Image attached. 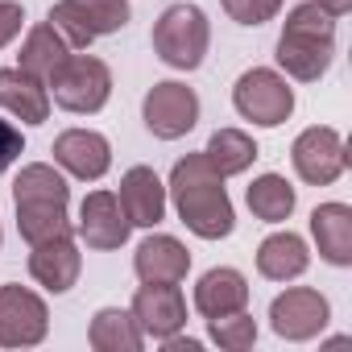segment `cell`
<instances>
[{
    "label": "cell",
    "instance_id": "cell-1",
    "mask_svg": "<svg viewBox=\"0 0 352 352\" xmlns=\"http://www.w3.org/2000/svg\"><path fill=\"white\" fill-rule=\"evenodd\" d=\"M170 199H174V212L179 220L204 236V241H224L232 236L236 228V212H232V199H228V187H224V174L204 157V153H187L174 162L170 170Z\"/></svg>",
    "mask_w": 352,
    "mask_h": 352
},
{
    "label": "cell",
    "instance_id": "cell-2",
    "mask_svg": "<svg viewBox=\"0 0 352 352\" xmlns=\"http://www.w3.org/2000/svg\"><path fill=\"white\" fill-rule=\"evenodd\" d=\"M13 204H17V232L25 245H42L50 236L71 232V187L50 162H30L21 166L13 183Z\"/></svg>",
    "mask_w": 352,
    "mask_h": 352
},
{
    "label": "cell",
    "instance_id": "cell-3",
    "mask_svg": "<svg viewBox=\"0 0 352 352\" xmlns=\"http://www.w3.org/2000/svg\"><path fill=\"white\" fill-rule=\"evenodd\" d=\"M278 67L298 79V83H315L327 75L331 58H336V17H327L315 0H302L286 13L282 38H278Z\"/></svg>",
    "mask_w": 352,
    "mask_h": 352
},
{
    "label": "cell",
    "instance_id": "cell-4",
    "mask_svg": "<svg viewBox=\"0 0 352 352\" xmlns=\"http://www.w3.org/2000/svg\"><path fill=\"white\" fill-rule=\"evenodd\" d=\"M212 46V21L199 5H170L153 21V54L174 71L204 67Z\"/></svg>",
    "mask_w": 352,
    "mask_h": 352
},
{
    "label": "cell",
    "instance_id": "cell-5",
    "mask_svg": "<svg viewBox=\"0 0 352 352\" xmlns=\"http://www.w3.org/2000/svg\"><path fill=\"white\" fill-rule=\"evenodd\" d=\"M46 91H50V100H54L58 108H67V112H75V116H91V112H100V108L108 104V96H112V71H108V63L96 58V54H71V58L58 67V75L46 83Z\"/></svg>",
    "mask_w": 352,
    "mask_h": 352
},
{
    "label": "cell",
    "instance_id": "cell-6",
    "mask_svg": "<svg viewBox=\"0 0 352 352\" xmlns=\"http://www.w3.org/2000/svg\"><path fill=\"white\" fill-rule=\"evenodd\" d=\"M129 0H58L46 21L67 38L71 50H87L96 38L120 34L129 25Z\"/></svg>",
    "mask_w": 352,
    "mask_h": 352
},
{
    "label": "cell",
    "instance_id": "cell-7",
    "mask_svg": "<svg viewBox=\"0 0 352 352\" xmlns=\"http://www.w3.org/2000/svg\"><path fill=\"white\" fill-rule=\"evenodd\" d=\"M232 108L253 120L257 129H278L290 120L294 112V87L286 83V75H278L274 67H253L236 79L232 87Z\"/></svg>",
    "mask_w": 352,
    "mask_h": 352
},
{
    "label": "cell",
    "instance_id": "cell-8",
    "mask_svg": "<svg viewBox=\"0 0 352 352\" xmlns=\"http://www.w3.org/2000/svg\"><path fill=\"white\" fill-rule=\"evenodd\" d=\"M141 116H145V129L157 141H179V137H187L199 124V96H195V87H187L179 79L153 83L145 91Z\"/></svg>",
    "mask_w": 352,
    "mask_h": 352
},
{
    "label": "cell",
    "instance_id": "cell-9",
    "mask_svg": "<svg viewBox=\"0 0 352 352\" xmlns=\"http://www.w3.org/2000/svg\"><path fill=\"white\" fill-rule=\"evenodd\" d=\"M290 162H294V174L311 187H331L340 174L348 170V149H344V137L331 129V124H311L294 137L290 145Z\"/></svg>",
    "mask_w": 352,
    "mask_h": 352
},
{
    "label": "cell",
    "instance_id": "cell-10",
    "mask_svg": "<svg viewBox=\"0 0 352 352\" xmlns=\"http://www.w3.org/2000/svg\"><path fill=\"white\" fill-rule=\"evenodd\" d=\"M50 331L46 298L30 286L5 282L0 286V348H34Z\"/></svg>",
    "mask_w": 352,
    "mask_h": 352
},
{
    "label": "cell",
    "instance_id": "cell-11",
    "mask_svg": "<svg viewBox=\"0 0 352 352\" xmlns=\"http://www.w3.org/2000/svg\"><path fill=\"white\" fill-rule=\"evenodd\" d=\"M331 319V307L319 290L311 286H290L286 294H278L270 302V327L290 340V344H302V340H315Z\"/></svg>",
    "mask_w": 352,
    "mask_h": 352
},
{
    "label": "cell",
    "instance_id": "cell-12",
    "mask_svg": "<svg viewBox=\"0 0 352 352\" xmlns=\"http://www.w3.org/2000/svg\"><path fill=\"white\" fill-rule=\"evenodd\" d=\"M129 311H133L137 327L145 336H153V340H166V336L187 327V298H183L179 282H145V286H137Z\"/></svg>",
    "mask_w": 352,
    "mask_h": 352
},
{
    "label": "cell",
    "instance_id": "cell-13",
    "mask_svg": "<svg viewBox=\"0 0 352 352\" xmlns=\"http://www.w3.org/2000/svg\"><path fill=\"white\" fill-rule=\"evenodd\" d=\"M75 232H79V241H83L87 249L112 253V249H120V245L129 241L133 224H129V216H124V208H120V199H116L112 191H87L83 204H79V224H75Z\"/></svg>",
    "mask_w": 352,
    "mask_h": 352
},
{
    "label": "cell",
    "instance_id": "cell-14",
    "mask_svg": "<svg viewBox=\"0 0 352 352\" xmlns=\"http://www.w3.org/2000/svg\"><path fill=\"white\" fill-rule=\"evenodd\" d=\"M50 153H54V162L67 174H75V179H83V183L104 179L108 166H112V145L96 129H67V133H58Z\"/></svg>",
    "mask_w": 352,
    "mask_h": 352
},
{
    "label": "cell",
    "instance_id": "cell-15",
    "mask_svg": "<svg viewBox=\"0 0 352 352\" xmlns=\"http://www.w3.org/2000/svg\"><path fill=\"white\" fill-rule=\"evenodd\" d=\"M30 274L38 286H46L50 294H67L75 282H79V270H83V253L75 245L71 232L63 236H50L42 245H30Z\"/></svg>",
    "mask_w": 352,
    "mask_h": 352
},
{
    "label": "cell",
    "instance_id": "cell-16",
    "mask_svg": "<svg viewBox=\"0 0 352 352\" xmlns=\"http://www.w3.org/2000/svg\"><path fill=\"white\" fill-rule=\"evenodd\" d=\"M116 199H120L133 228H157L166 220V187L153 174V166H129Z\"/></svg>",
    "mask_w": 352,
    "mask_h": 352
},
{
    "label": "cell",
    "instance_id": "cell-17",
    "mask_svg": "<svg viewBox=\"0 0 352 352\" xmlns=\"http://www.w3.org/2000/svg\"><path fill=\"white\" fill-rule=\"evenodd\" d=\"M133 270L141 282H183L191 274V253L183 241H174L166 232H153L137 245L133 253Z\"/></svg>",
    "mask_w": 352,
    "mask_h": 352
},
{
    "label": "cell",
    "instance_id": "cell-18",
    "mask_svg": "<svg viewBox=\"0 0 352 352\" xmlns=\"http://www.w3.org/2000/svg\"><path fill=\"white\" fill-rule=\"evenodd\" d=\"M311 236L327 265H352V208L348 204H319L311 212Z\"/></svg>",
    "mask_w": 352,
    "mask_h": 352
},
{
    "label": "cell",
    "instance_id": "cell-19",
    "mask_svg": "<svg viewBox=\"0 0 352 352\" xmlns=\"http://www.w3.org/2000/svg\"><path fill=\"white\" fill-rule=\"evenodd\" d=\"M0 108L13 112L25 124H46L50 120V91L21 67H0Z\"/></svg>",
    "mask_w": 352,
    "mask_h": 352
},
{
    "label": "cell",
    "instance_id": "cell-20",
    "mask_svg": "<svg viewBox=\"0 0 352 352\" xmlns=\"http://www.w3.org/2000/svg\"><path fill=\"white\" fill-rule=\"evenodd\" d=\"M249 307V282L241 270H208L199 282H195V311L204 319H216V315H232V311H245Z\"/></svg>",
    "mask_w": 352,
    "mask_h": 352
},
{
    "label": "cell",
    "instance_id": "cell-21",
    "mask_svg": "<svg viewBox=\"0 0 352 352\" xmlns=\"http://www.w3.org/2000/svg\"><path fill=\"white\" fill-rule=\"evenodd\" d=\"M311 265V249L298 232H270L261 245H257V274L270 278V282H290V278H302Z\"/></svg>",
    "mask_w": 352,
    "mask_h": 352
},
{
    "label": "cell",
    "instance_id": "cell-22",
    "mask_svg": "<svg viewBox=\"0 0 352 352\" xmlns=\"http://www.w3.org/2000/svg\"><path fill=\"white\" fill-rule=\"evenodd\" d=\"M71 54H75V50L67 46V38H63L50 21H42V25H34V30L25 34L21 54H17V67H21L25 75H34L38 83H50V79L58 75V67H63Z\"/></svg>",
    "mask_w": 352,
    "mask_h": 352
},
{
    "label": "cell",
    "instance_id": "cell-23",
    "mask_svg": "<svg viewBox=\"0 0 352 352\" xmlns=\"http://www.w3.org/2000/svg\"><path fill=\"white\" fill-rule=\"evenodd\" d=\"M87 344L96 352H141L145 348V331L137 327L133 311L104 307V311H96V319L87 327Z\"/></svg>",
    "mask_w": 352,
    "mask_h": 352
},
{
    "label": "cell",
    "instance_id": "cell-24",
    "mask_svg": "<svg viewBox=\"0 0 352 352\" xmlns=\"http://www.w3.org/2000/svg\"><path fill=\"white\" fill-rule=\"evenodd\" d=\"M245 199H249V212H253L257 220H265V224L290 220V212H294V204H298L294 187L282 179V174H261V179H253L249 191H245Z\"/></svg>",
    "mask_w": 352,
    "mask_h": 352
},
{
    "label": "cell",
    "instance_id": "cell-25",
    "mask_svg": "<svg viewBox=\"0 0 352 352\" xmlns=\"http://www.w3.org/2000/svg\"><path fill=\"white\" fill-rule=\"evenodd\" d=\"M204 157L224 174V179H232V174H245L257 162V141L249 133H241V129H216Z\"/></svg>",
    "mask_w": 352,
    "mask_h": 352
},
{
    "label": "cell",
    "instance_id": "cell-26",
    "mask_svg": "<svg viewBox=\"0 0 352 352\" xmlns=\"http://www.w3.org/2000/svg\"><path fill=\"white\" fill-rule=\"evenodd\" d=\"M208 336H212V344H220L224 352H245V348H253V340H257V323H253L249 311H232V315L208 319Z\"/></svg>",
    "mask_w": 352,
    "mask_h": 352
},
{
    "label": "cell",
    "instance_id": "cell-27",
    "mask_svg": "<svg viewBox=\"0 0 352 352\" xmlns=\"http://www.w3.org/2000/svg\"><path fill=\"white\" fill-rule=\"evenodd\" d=\"M236 25H265L282 13V0H220Z\"/></svg>",
    "mask_w": 352,
    "mask_h": 352
},
{
    "label": "cell",
    "instance_id": "cell-28",
    "mask_svg": "<svg viewBox=\"0 0 352 352\" xmlns=\"http://www.w3.org/2000/svg\"><path fill=\"white\" fill-rule=\"evenodd\" d=\"M21 153H25V137H21V129H17L13 120L0 116V174H5Z\"/></svg>",
    "mask_w": 352,
    "mask_h": 352
},
{
    "label": "cell",
    "instance_id": "cell-29",
    "mask_svg": "<svg viewBox=\"0 0 352 352\" xmlns=\"http://www.w3.org/2000/svg\"><path fill=\"white\" fill-rule=\"evenodd\" d=\"M25 25V9L17 5V0H0V50H5Z\"/></svg>",
    "mask_w": 352,
    "mask_h": 352
},
{
    "label": "cell",
    "instance_id": "cell-30",
    "mask_svg": "<svg viewBox=\"0 0 352 352\" xmlns=\"http://www.w3.org/2000/svg\"><path fill=\"white\" fill-rule=\"evenodd\" d=\"M315 5H319L327 17H344V13L352 9V0H315Z\"/></svg>",
    "mask_w": 352,
    "mask_h": 352
},
{
    "label": "cell",
    "instance_id": "cell-31",
    "mask_svg": "<svg viewBox=\"0 0 352 352\" xmlns=\"http://www.w3.org/2000/svg\"><path fill=\"white\" fill-rule=\"evenodd\" d=\"M0 245H5V232H0Z\"/></svg>",
    "mask_w": 352,
    "mask_h": 352
}]
</instances>
